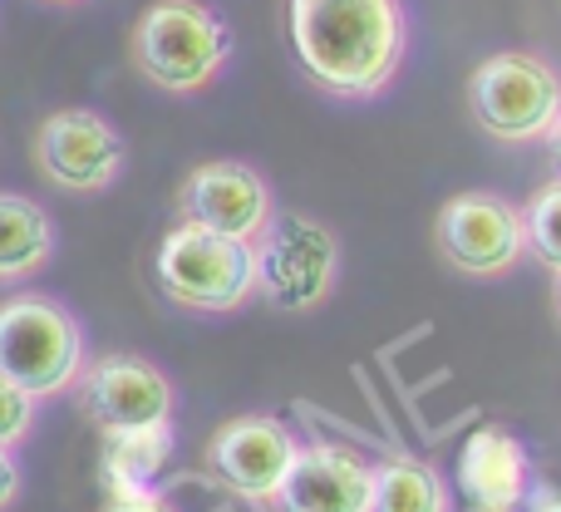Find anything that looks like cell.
Here are the masks:
<instances>
[{"instance_id":"cell-1","label":"cell","mask_w":561,"mask_h":512,"mask_svg":"<svg viewBox=\"0 0 561 512\" xmlns=\"http://www.w3.org/2000/svg\"><path fill=\"white\" fill-rule=\"evenodd\" d=\"M286 30L300 75L345 104L379 99L409 55L404 0H290Z\"/></svg>"},{"instance_id":"cell-2","label":"cell","mask_w":561,"mask_h":512,"mask_svg":"<svg viewBox=\"0 0 561 512\" xmlns=\"http://www.w3.org/2000/svg\"><path fill=\"white\" fill-rule=\"evenodd\" d=\"M232 49V25L207 0H153L128 35L134 69L163 94H203L217 84Z\"/></svg>"},{"instance_id":"cell-3","label":"cell","mask_w":561,"mask_h":512,"mask_svg":"<svg viewBox=\"0 0 561 512\" xmlns=\"http://www.w3.org/2000/svg\"><path fill=\"white\" fill-rule=\"evenodd\" d=\"M463 104L493 144H547L561 118V69L542 49H497L473 65Z\"/></svg>"},{"instance_id":"cell-4","label":"cell","mask_w":561,"mask_h":512,"mask_svg":"<svg viewBox=\"0 0 561 512\" xmlns=\"http://www.w3.org/2000/svg\"><path fill=\"white\" fill-rule=\"evenodd\" d=\"M153 281L173 306L197 316H232L256 300V247L178 223L158 242Z\"/></svg>"},{"instance_id":"cell-5","label":"cell","mask_w":561,"mask_h":512,"mask_svg":"<svg viewBox=\"0 0 561 512\" xmlns=\"http://www.w3.org/2000/svg\"><path fill=\"white\" fill-rule=\"evenodd\" d=\"M84 365V330L55 296L20 291L0 300V375L15 379L25 395H65Z\"/></svg>"},{"instance_id":"cell-6","label":"cell","mask_w":561,"mask_h":512,"mask_svg":"<svg viewBox=\"0 0 561 512\" xmlns=\"http://www.w3.org/2000/svg\"><path fill=\"white\" fill-rule=\"evenodd\" d=\"M256 296L276 310L325 306L340 281V237L310 213H276L272 227L256 237Z\"/></svg>"},{"instance_id":"cell-7","label":"cell","mask_w":561,"mask_h":512,"mask_svg":"<svg viewBox=\"0 0 561 512\" xmlns=\"http://www.w3.org/2000/svg\"><path fill=\"white\" fill-rule=\"evenodd\" d=\"M434 247L473 281L513 276L527 257L523 207L503 193H454L434 217Z\"/></svg>"},{"instance_id":"cell-8","label":"cell","mask_w":561,"mask_h":512,"mask_svg":"<svg viewBox=\"0 0 561 512\" xmlns=\"http://www.w3.org/2000/svg\"><path fill=\"white\" fill-rule=\"evenodd\" d=\"M300 454V434L276 414H237L227 424H217V434L207 439V474L217 488L252 508H272V498L286 483L290 464Z\"/></svg>"},{"instance_id":"cell-9","label":"cell","mask_w":561,"mask_h":512,"mask_svg":"<svg viewBox=\"0 0 561 512\" xmlns=\"http://www.w3.org/2000/svg\"><path fill=\"white\" fill-rule=\"evenodd\" d=\"M75 405L99 434H128V429L173 424L178 389L144 355H99L79 369Z\"/></svg>"},{"instance_id":"cell-10","label":"cell","mask_w":561,"mask_h":512,"mask_svg":"<svg viewBox=\"0 0 561 512\" xmlns=\"http://www.w3.org/2000/svg\"><path fill=\"white\" fill-rule=\"evenodd\" d=\"M35 168L59 193H104L124 173V134L94 109H55L35 128Z\"/></svg>"},{"instance_id":"cell-11","label":"cell","mask_w":561,"mask_h":512,"mask_svg":"<svg viewBox=\"0 0 561 512\" xmlns=\"http://www.w3.org/2000/svg\"><path fill=\"white\" fill-rule=\"evenodd\" d=\"M276 217V193L252 163L237 158H213L197 163L178 187V223L207 227L217 237L256 242Z\"/></svg>"},{"instance_id":"cell-12","label":"cell","mask_w":561,"mask_h":512,"mask_svg":"<svg viewBox=\"0 0 561 512\" xmlns=\"http://www.w3.org/2000/svg\"><path fill=\"white\" fill-rule=\"evenodd\" d=\"M369 493H375V464L359 448L310 439L300 444L266 512H369Z\"/></svg>"},{"instance_id":"cell-13","label":"cell","mask_w":561,"mask_h":512,"mask_svg":"<svg viewBox=\"0 0 561 512\" xmlns=\"http://www.w3.org/2000/svg\"><path fill=\"white\" fill-rule=\"evenodd\" d=\"M458 498L468 512H527L533 503V458L507 429L483 424L458 454Z\"/></svg>"},{"instance_id":"cell-14","label":"cell","mask_w":561,"mask_h":512,"mask_svg":"<svg viewBox=\"0 0 561 512\" xmlns=\"http://www.w3.org/2000/svg\"><path fill=\"white\" fill-rule=\"evenodd\" d=\"M369 512H454L448 478L414 454H389L375 464Z\"/></svg>"},{"instance_id":"cell-15","label":"cell","mask_w":561,"mask_h":512,"mask_svg":"<svg viewBox=\"0 0 561 512\" xmlns=\"http://www.w3.org/2000/svg\"><path fill=\"white\" fill-rule=\"evenodd\" d=\"M55 257V223L39 203L0 193V281H25Z\"/></svg>"},{"instance_id":"cell-16","label":"cell","mask_w":561,"mask_h":512,"mask_svg":"<svg viewBox=\"0 0 561 512\" xmlns=\"http://www.w3.org/2000/svg\"><path fill=\"white\" fill-rule=\"evenodd\" d=\"M173 458V424L104 434V488L108 493H144Z\"/></svg>"},{"instance_id":"cell-17","label":"cell","mask_w":561,"mask_h":512,"mask_svg":"<svg viewBox=\"0 0 561 512\" xmlns=\"http://www.w3.org/2000/svg\"><path fill=\"white\" fill-rule=\"evenodd\" d=\"M523 232H527V257L557 276L561 271V178L542 183L523 207Z\"/></svg>"},{"instance_id":"cell-18","label":"cell","mask_w":561,"mask_h":512,"mask_svg":"<svg viewBox=\"0 0 561 512\" xmlns=\"http://www.w3.org/2000/svg\"><path fill=\"white\" fill-rule=\"evenodd\" d=\"M35 395H25V389L15 385V379L0 375V448H15L30 439V429H35Z\"/></svg>"},{"instance_id":"cell-19","label":"cell","mask_w":561,"mask_h":512,"mask_svg":"<svg viewBox=\"0 0 561 512\" xmlns=\"http://www.w3.org/2000/svg\"><path fill=\"white\" fill-rule=\"evenodd\" d=\"M20 493H25V474L15 464V448H0V512L15 503Z\"/></svg>"},{"instance_id":"cell-20","label":"cell","mask_w":561,"mask_h":512,"mask_svg":"<svg viewBox=\"0 0 561 512\" xmlns=\"http://www.w3.org/2000/svg\"><path fill=\"white\" fill-rule=\"evenodd\" d=\"M104 512H173V508H168L153 488H144V493H108Z\"/></svg>"},{"instance_id":"cell-21","label":"cell","mask_w":561,"mask_h":512,"mask_svg":"<svg viewBox=\"0 0 561 512\" xmlns=\"http://www.w3.org/2000/svg\"><path fill=\"white\" fill-rule=\"evenodd\" d=\"M547 158H552V173L561 178V118H557L552 134H547Z\"/></svg>"},{"instance_id":"cell-22","label":"cell","mask_w":561,"mask_h":512,"mask_svg":"<svg viewBox=\"0 0 561 512\" xmlns=\"http://www.w3.org/2000/svg\"><path fill=\"white\" fill-rule=\"evenodd\" d=\"M552 310H557V326H561V271L552 276Z\"/></svg>"},{"instance_id":"cell-23","label":"cell","mask_w":561,"mask_h":512,"mask_svg":"<svg viewBox=\"0 0 561 512\" xmlns=\"http://www.w3.org/2000/svg\"><path fill=\"white\" fill-rule=\"evenodd\" d=\"M45 5H79V0H45Z\"/></svg>"}]
</instances>
